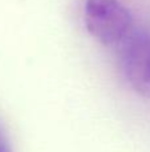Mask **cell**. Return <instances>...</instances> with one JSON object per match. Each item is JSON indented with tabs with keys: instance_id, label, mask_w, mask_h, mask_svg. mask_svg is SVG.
I'll return each mask as SVG.
<instances>
[{
	"instance_id": "cell-2",
	"label": "cell",
	"mask_w": 150,
	"mask_h": 152,
	"mask_svg": "<svg viewBox=\"0 0 150 152\" xmlns=\"http://www.w3.org/2000/svg\"><path fill=\"white\" fill-rule=\"evenodd\" d=\"M116 51L120 71L130 88L150 96V32L136 27Z\"/></svg>"
},
{
	"instance_id": "cell-3",
	"label": "cell",
	"mask_w": 150,
	"mask_h": 152,
	"mask_svg": "<svg viewBox=\"0 0 150 152\" xmlns=\"http://www.w3.org/2000/svg\"><path fill=\"white\" fill-rule=\"evenodd\" d=\"M0 152H13L9 140H8V136L5 135L1 126H0Z\"/></svg>"
},
{
	"instance_id": "cell-1",
	"label": "cell",
	"mask_w": 150,
	"mask_h": 152,
	"mask_svg": "<svg viewBox=\"0 0 150 152\" xmlns=\"http://www.w3.org/2000/svg\"><path fill=\"white\" fill-rule=\"evenodd\" d=\"M84 21L96 40L113 48L136 28L130 11L120 0H85Z\"/></svg>"
}]
</instances>
